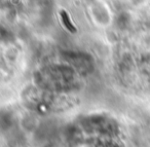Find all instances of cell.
<instances>
[{
  "instance_id": "obj_1",
  "label": "cell",
  "mask_w": 150,
  "mask_h": 147,
  "mask_svg": "<svg viewBox=\"0 0 150 147\" xmlns=\"http://www.w3.org/2000/svg\"><path fill=\"white\" fill-rule=\"evenodd\" d=\"M61 17H62V21H63V23H64L65 27H66L69 31L70 32H76V28L74 27V25H73L72 23H71L69 15L67 13L66 11H64V9L61 11Z\"/></svg>"
}]
</instances>
